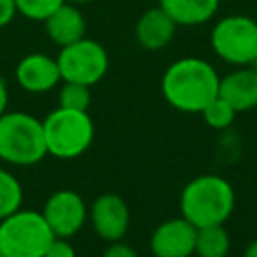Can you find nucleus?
I'll return each mask as SVG.
<instances>
[{
    "instance_id": "5",
    "label": "nucleus",
    "mask_w": 257,
    "mask_h": 257,
    "mask_svg": "<svg viewBox=\"0 0 257 257\" xmlns=\"http://www.w3.org/2000/svg\"><path fill=\"white\" fill-rule=\"evenodd\" d=\"M54 233L40 211L18 209L0 221V251L4 257H44Z\"/></svg>"
},
{
    "instance_id": "4",
    "label": "nucleus",
    "mask_w": 257,
    "mask_h": 257,
    "mask_svg": "<svg viewBox=\"0 0 257 257\" xmlns=\"http://www.w3.org/2000/svg\"><path fill=\"white\" fill-rule=\"evenodd\" d=\"M46 153L56 159L80 157L94 141V122L88 110L56 106L42 120Z\"/></svg>"
},
{
    "instance_id": "10",
    "label": "nucleus",
    "mask_w": 257,
    "mask_h": 257,
    "mask_svg": "<svg viewBox=\"0 0 257 257\" xmlns=\"http://www.w3.org/2000/svg\"><path fill=\"white\" fill-rule=\"evenodd\" d=\"M195 241L197 227L181 215L157 225L149 247L155 257H191L195 253Z\"/></svg>"
},
{
    "instance_id": "26",
    "label": "nucleus",
    "mask_w": 257,
    "mask_h": 257,
    "mask_svg": "<svg viewBox=\"0 0 257 257\" xmlns=\"http://www.w3.org/2000/svg\"><path fill=\"white\" fill-rule=\"evenodd\" d=\"M66 2H72V4H88L92 0H66Z\"/></svg>"
},
{
    "instance_id": "11",
    "label": "nucleus",
    "mask_w": 257,
    "mask_h": 257,
    "mask_svg": "<svg viewBox=\"0 0 257 257\" xmlns=\"http://www.w3.org/2000/svg\"><path fill=\"white\" fill-rule=\"evenodd\" d=\"M14 76H16L18 86L32 94L48 92L58 82H62L56 58H52L44 52H30V54L22 56L16 64Z\"/></svg>"
},
{
    "instance_id": "8",
    "label": "nucleus",
    "mask_w": 257,
    "mask_h": 257,
    "mask_svg": "<svg viewBox=\"0 0 257 257\" xmlns=\"http://www.w3.org/2000/svg\"><path fill=\"white\" fill-rule=\"evenodd\" d=\"M40 213L46 219L48 227L52 229L54 237H64V239L76 235L84 227V221L88 219V209L84 199L72 189L54 191L46 199Z\"/></svg>"
},
{
    "instance_id": "19",
    "label": "nucleus",
    "mask_w": 257,
    "mask_h": 257,
    "mask_svg": "<svg viewBox=\"0 0 257 257\" xmlns=\"http://www.w3.org/2000/svg\"><path fill=\"white\" fill-rule=\"evenodd\" d=\"M90 100H92L90 86L62 80V86L58 90V106L72 108V110H88Z\"/></svg>"
},
{
    "instance_id": "13",
    "label": "nucleus",
    "mask_w": 257,
    "mask_h": 257,
    "mask_svg": "<svg viewBox=\"0 0 257 257\" xmlns=\"http://www.w3.org/2000/svg\"><path fill=\"white\" fill-rule=\"evenodd\" d=\"M219 96L225 98L237 112L257 106V68L237 66L219 80Z\"/></svg>"
},
{
    "instance_id": "1",
    "label": "nucleus",
    "mask_w": 257,
    "mask_h": 257,
    "mask_svg": "<svg viewBox=\"0 0 257 257\" xmlns=\"http://www.w3.org/2000/svg\"><path fill=\"white\" fill-rule=\"evenodd\" d=\"M221 76L205 58L185 56L169 64L161 78L165 100L181 112H201L219 94Z\"/></svg>"
},
{
    "instance_id": "18",
    "label": "nucleus",
    "mask_w": 257,
    "mask_h": 257,
    "mask_svg": "<svg viewBox=\"0 0 257 257\" xmlns=\"http://www.w3.org/2000/svg\"><path fill=\"white\" fill-rule=\"evenodd\" d=\"M235 114H237V110L225 98H221L219 94L201 110V116H203L205 124L215 128V131L229 128L233 124V120H235Z\"/></svg>"
},
{
    "instance_id": "12",
    "label": "nucleus",
    "mask_w": 257,
    "mask_h": 257,
    "mask_svg": "<svg viewBox=\"0 0 257 257\" xmlns=\"http://www.w3.org/2000/svg\"><path fill=\"white\" fill-rule=\"evenodd\" d=\"M175 32L177 22L161 6L145 10L135 24V38L145 50H161L169 46L175 38Z\"/></svg>"
},
{
    "instance_id": "22",
    "label": "nucleus",
    "mask_w": 257,
    "mask_h": 257,
    "mask_svg": "<svg viewBox=\"0 0 257 257\" xmlns=\"http://www.w3.org/2000/svg\"><path fill=\"white\" fill-rule=\"evenodd\" d=\"M102 257H139V253L131 245H126L122 241H112V243H108V247L102 253Z\"/></svg>"
},
{
    "instance_id": "21",
    "label": "nucleus",
    "mask_w": 257,
    "mask_h": 257,
    "mask_svg": "<svg viewBox=\"0 0 257 257\" xmlns=\"http://www.w3.org/2000/svg\"><path fill=\"white\" fill-rule=\"evenodd\" d=\"M44 257H76L74 247L68 243V239L64 237H54L52 243L48 245Z\"/></svg>"
},
{
    "instance_id": "16",
    "label": "nucleus",
    "mask_w": 257,
    "mask_h": 257,
    "mask_svg": "<svg viewBox=\"0 0 257 257\" xmlns=\"http://www.w3.org/2000/svg\"><path fill=\"white\" fill-rule=\"evenodd\" d=\"M231 247L229 233L223 225H209L197 229L195 255L197 257H227Z\"/></svg>"
},
{
    "instance_id": "6",
    "label": "nucleus",
    "mask_w": 257,
    "mask_h": 257,
    "mask_svg": "<svg viewBox=\"0 0 257 257\" xmlns=\"http://www.w3.org/2000/svg\"><path fill=\"white\" fill-rule=\"evenodd\" d=\"M211 48L227 64H257V20L245 14H231L217 20L211 30Z\"/></svg>"
},
{
    "instance_id": "14",
    "label": "nucleus",
    "mask_w": 257,
    "mask_h": 257,
    "mask_svg": "<svg viewBox=\"0 0 257 257\" xmlns=\"http://www.w3.org/2000/svg\"><path fill=\"white\" fill-rule=\"evenodd\" d=\"M42 24H44V30H46L48 38L60 48L84 38V34H86L84 14L72 2L60 4Z\"/></svg>"
},
{
    "instance_id": "17",
    "label": "nucleus",
    "mask_w": 257,
    "mask_h": 257,
    "mask_svg": "<svg viewBox=\"0 0 257 257\" xmlns=\"http://www.w3.org/2000/svg\"><path fill=\"white\" fill-rule=\"evenodd\" d=\"M22 199L24 193L20 181L10 171L0 167V221L18 211L22 207Z\"/></svg>"
},
{
    "instance_id": "27",
    "label": "nucleus",
    "mask_w": 257,
    "mask_h": 257,
    "mask_svg": "<svg viewBox=\"0 0 257 257\" xmlns=\"http://www.w3.org/2000/svg\"><path fill=\"white\" fill-rule=\"evenodd\" d=\"M0 257H4V255H2V251H0Z\"/></svg>"
},
{
    "instance_id": "23",
    "label": "nucleus",
    "mask_w": 257,
    "mask_h": 257,
    "mask_svg": "<svg viewBox=\"0 0 257 257\" xmlns=\"http://www.w3.org/2000/svg\"><path fill=\"white\" fill-rule=\"evenodd\" d=\"M16 4L14 0H0V28L8 26L16 16Z\"/></svg>"
},
{
    "instance_id": "3",
    "label": "nucleus",
    "mask_w": 257,
    "mask_h": 257,
    "mask_svg": "<svg viewBox=\"0 0 257 257\" xmlns=\"http://www.w3.org/2000/svg\"><path fill=\"white\" fill-rule=\"evenodd\" d=\"M42 120L36 116L12 110L0 114V159L8 165L30 167L46 157Z\"/></svg>"
},
{
    "instance_id": "15",
    "label": "nucleus",
    "mask_w": 257,
    "mask_h": 257,
    "mask_svg": "<svg viewBox=\"0 0 257 257\" xmlns=\"http://www.w3.org/2000/svg\"><path fill=\"white\" fill-rule=\"evenodd\" d=\"M221 0H159V6L177 22V26H199L209 22Z\"/></svg>"
},
{
    "instance_id": "25",
    "label": "nucleus",
    "mask_w": 257,
    "mask_h": 257,
    "mask_svg": "<svg viewBox=\"0 0 257 257\" xmlns=\"http://www.w3.org/2000/svg\"><path fill=\"white\" fill-rule=\"evenodd\" d=\"M243 257H257V239H253L247 247H245V253Z\"/></svg>"
},
{
    "instance_id": "2",
    "label": "nucleus",
    "mask_w": 257,
    "mask_h": 257,
    "mask_svg": "<svg viewBox=\"0 0 257 257\" xmlns=\"http://www.w3.org/2000/svg\"><path fill=\"white\" fill-rule=\"evenodd\" d=\"M179 207L181 215L197 229L223 225L235 209L233 185L219 175H199L183 187Z\"/></svg>"
},
{
    "instance_id": "24",
    "label": "nucleus",
    "mask_w": 257,
    "mask_h": 257,
    "mask_svg": "<svg viewBox=\"0 0 257 257\" xmlns=\"http://www.w3.org/2000/svg\"><path fill=\"white\" fill-rule=\"evenodd\" d=\"M6 106H8V86H6V82L0 78V114L6 112Z\"/></svg>"
},
{
    "instance_id": "9",
    "label": "nucleus",
    "mask_w": 257,
    "mask_h": 257,
    "mask_svg": "<svg viewBox=\"0 0 257 257\" xmlns=\"http://www.w3.org/2000/svg\"><path fill=\"white\" fill-rule=\"evenodd\" d=\"M88 219L94 229V233L112 243L120 241L131 225V211L126 201L116 193H104L94 199V203L88 209Z\"/></svg>"
},
{
    "instance_id": "20",
    "label": "nucleus",
    "mask_w": 257,
    "mask_h": 257,
    "mask_svg": "<svg viewBox=\"0 0 257 257\" xmlns=\"http://www.w3.org/2000/svg\"><path fill=\"white\" fill-rule=\"evenodd\" d=\"M66 0H14L16 12L22 14L24 18L36 20V22H44Z\"/></svg>"
},
{
    "instance_id": "7",
    "label": "nucleus",
    "mask_w": 257,
    "mask_h": 257,
    "mask_svg": "<svg viewBox=\"0 0 257 257\" xmlns=\"http://www.w3.org/2000/svg\"><path fill=\"white\" fill-rule=\"evenodd\" d=\"M56 62L62 80L94 86L108 70V52L100 42L84 36L72 44L62 46Z\"/></svg>"
}]
</instances>
